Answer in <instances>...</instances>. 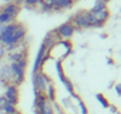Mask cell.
<instances>
[{
  "label": "cell",
  "mask_w": 121,
  "mask_h": 114,
  "mask_svg": "<svg viewBox=\"0 0 121 114\" xmlns=\"http://www.w3.org/2000/svg\"><path fill=\"white\" fill-rule=\"evenodd\" d=\"M46 97L50 103H56V98H57V90H56V86L54 83H50L47 84V88H46Z\"/></svg>",
  "instance_id": "obj_12"
},
{
  "label": "cell",
  "mask_w": 121,
  "mask_h": 114,
  "mask_svg": "<svg viewBox=\"0 0 121 114\" xmlns=\"http://www.w3.org/2000/svg\"><path fill=\"white\" fill-rule=\"evenodd\" d=\"M107 63H108V64H114V60L111 59V57H108V59H107Z\"/></svg>",
  "instance_id": "obj_23"
},
{
  "label": "cell",
  "mask_w": 121,
  "mask_h": 114,
  "mask_svg": "<svg viewBox=\"0 0 121 114\" xmlns=\"http://www.w3.org/2000/svg\"><path fill=\"white\" fill-rule=\"evenodd\" d=\"M51 4H53V12H63L71 9L76 4V2L74 0H51Z\"/></svg>",
  "instance_id": "obj_11"
},
{
  "label": "cell",
  "mask_w": 121,
  "mask_h": 114,
  "mask_svg": "<svg viewBox=\"0 0 121 114\" xmlns=\"http://www.w3.org/2000/svg\"><path fill=\"white\" fill-rule=\"evenodd\" d=\"M0 83H2L4 87L7 84L13 83V76H12V70H10L9 64H3L0 67Z\"/></svg>",
  "instance_id": "obj_10"
},
{
  "label": "cell",
  "mask_w": 121,
  "mask_h": 114,
  "mask_svg": "<svg viewBox=\"0 0 121 114\" xmlns=\"http://www.w3.org/2000/svg\"><path fill=\"white\" fill-rule=\"evenodd\" d=\"M76 101H77V104H78V108H80L81 114H88V108H87L86 103H84V101L81 100V97H80V98H77Z\"/></svg>",
  "instance_id": "obj_17"
},
{
  "label": "cell",
  "mask_w": 121,
  "mask_h": 114,
  "mask_svg": "<svg viewBox=\"0 0 121 114\" xmlns=\"http://www.w3.org/2000/svg\"><path fill=\"white\" fill-rule=\"evenodd\" d=\"M108 108H110V110H111V113H112V114H115V113H117V111H118V108H117V107H115V105H112V104H111V105H110V107H108Z\"/></svg>",
  "instance_id": "obj_21"
},
{
  "label": "cell",
  "mask_w": 121,
  "mask_h": 114,
  "mask_svg": "<svg viewBox=\"0 0 121 114\" xmlns=\"http://www.w3.org/2000/svg\"><path fill=\"white\" fill-rule=\"evenodd\" d=\"M22 3L24 4V7H26L27 10H33V9L37 7L39 0H22Z\"/></svg>",
  "instance_id": "obj_14"
},
{
  "label": "cell",
  "mask_w": 121,
  "mask_h": 114,
  "mask_svg": "<svg viewBox=\"0 0 121 114\" xmlns=\"http://www.w3.org/2000/svg\"><path fill=\"white\" fill-rule=\"evenodd\" d=\"M95 2H98V3H104V4H107L110 0H95Z\"/></svg>",
  "instance_id": "obj_22"
},
{
  "label": "cell",
  "mask_w": 121,
  "mask_h": 114,
  "mask_svg": "<svg viewBox=\"0 0 121 114\" xmlns=\"http://www.w3.org/2000/svg\"><path fill=\"white\" fill-rule=\"evenodd\" d=\"M4 56H6V47L3 44H0V60H2Z\"/></svg>",
  "instance_id": "obj_20"
},
{
  "label": "cell",
  "mask_w": 121,
  "mask_h": 114,
  "mask_svg": "<svg viewBox=\"0 0 121 114\" xmlns=\"http://www.w3.org/2000/svg\"><path fill=\"white\" fill-rule=\"evenodd\" d=\"M31 81H33V90H34V91L46 93L47 81H46V73H43V70L33 73V74H31Z\"/></svg>",
  "instance_id": "obj_7"
},
{
  "label": "cell",
  "mask_w": 121,
  "mask_h": 114,
  "mask_svg": "<svg viewBox=\"0 0 121 114\" xmlns=\"http://www.w3.org/2000/svg\"><path fill=\"white\" fill-rule=\"evenodd\" d=\"M12 22H14L10 16H7L6 13H3L2 10H0V24L2 26H6V24H9V23H12Z\"/></svg>",
  "instance_id": "obj_15"
},
{
  "label": "cell",
  "mask_w": 121,
  "mask_h": 114,
  "mask_svg": "<svg viewBox=\"0 0 121 114\" xmlns=\"http://www.w3.org/2000/svg\"><path fill=\"white\" fill-rule=\"evenodd\" d=\"M51 57V53L50 50L47 48L46 44H40L39 47V51H37V56H36V60H34V64H33V73L36 71H41L43 70V66L48 61V59Z\"/></svg>",
  "instance_id": "obj_2"
},
{
  "label": "cell",
  "mask_w": 121,
  "mask_h": 114,
  "mask_svg": "<svg viewBox=\"0 0 121 114\" xmlns=\"http://www.w3.org/2000/svg\"><path fill=\"white\" fill-rule=\"evenodd\" d=\"M3 13H6L7 16H10L13 20H16L17 19V16L20 14V12H22V3H19V2H12V3H7V4H4L2 9Z\"/></svg>",
  "instance_id": "obj_9"
},
{
  "label": "cell",
  "mask_w": 121,
  "mask_h": 114,
  "mask_svg": "<svg viewBox=\"0 0 121 114\" xmlns=\"http://www.w3.org/2000/svg\"><path fill=\"white\" fill-rule=\"evenodd\" d=\"M2 114H3V113H2ZM14 114H22V113H20V111H17V113H14Z\"/></svg>",
  "instance_id": "obj_26"
},
{
  "label": "cell",
  "mask_w": 121,
  "mask_h": 114,
  "mask_svg": "<svg viewBox=\"0 0 121 114\" xmlns=\"http://www.w3.org/2000/svg\"><path fill=\"white\" fill-rule=\"evenodd\" d=\"M3 2H4V3L7 4V3H12V2H14V0H3Z\"/></svg>",
  "instance_id": "obj_25"
},
{
  "label": "cell",
  "mask_w": 121,
  "mask_h": 114,
  "mask_svg": "<svg viewBox=\"0 0 121 114\" xmlns=\"http://www.w3.org/2000/svg\"><path fill=\"white\" fill-rule=\"evenodd\" d=\"M4 97L7 100L9 104H13V105H17L19 101H20V90H19V86L16 84H7L4 87Z\"/></svg>",
  "instance_id": "obj_6"
},
{
  "label": "cell",
  "mask_w": 121,
  "mask_h": 114,
  "mask_svg": "<svg viewBox=\"0 0 121 114\" xmlns=\"http://www.w3.org/2000/svg\"><path fill=\"white\" fill-rule=\"evenodd\" d=\"M19 2H22V0H19Z\"/></svg>",
  "instance_id": "obj_27"
},
{
  "label": "cell",
  "mask_w": 121,
  "mask_h": 114,
  "mask_svg": "<svg viewBox=\"0 0 121 114\" xmlns=\"http://www.w3.org/2000/svg\"><path fill=\"white\" fill-rule=\"evenodd\" d=\"M90 13H91V14L95 17V20H97L98 23H101V24H105V23L108 22L110 16H111V13H110L107 4L98 3V2L94 3V6H93V9L90 10Z\"/></svg>",
  "instance_id": "obj_3"
},
{
  "label": "cell",
  "mask_w": 121,
  "mask_h": 114,
  "mask_svg": "<svg viewBox=\"0 0 121 114\" xmlns=\"http://www.w3.org/2000/svg\"><path fill=\"white\" fill-rule=\"evenodd\" d=\"M100 37H101V39H107L108 34H107V33H103V34H100Z\"/></svg>",
  "instance_id": "obj_24"
},
{
  "label": "cell",
  "mask_w": 121,
  "mask_h": 114,
  "mask_svg": "<svg viewBox=\"0 0 121 114\" xmlns=\"http://www.w3.org/2000/svg\"><path fill=\"white\" fill-rule=\"evenodd\" d=\"M27 63H29V59H23V60H19L16 63H10L9 64L10 70H12V76H13V84L22 86L24 83Z\"/></svg>",
  "instance_id": "obj_1"
},
{
  "label": "cell",
  "mask_w": 121,
  "mask_h": 114,
  "mask_svg": "<svg viewBox=\"0 0 121 114\" xmlns=\"http://www.w3.org/2000/svg\"><path fill=\"white\" fill-rule=\"evenodd\" d=\"M95 98H97V101H98V103H100L104 108H108V107L111 105L110 100H108V98H107L103 93H97V94H95Z\"/></svg>",
  "instance_id": "obj_13"
},
{
  "label": "cell",
  "mask_w": 121,
  "mask_h": 114,
  "mask_svg": "<svg viewBox=\"0 0 121 114\" xmlns=\"http://www.w3.org/2000/svg\"><path fill=\"white\" fill-rule=\"evenodd\" d=\"M56 31L61 40H70L73 37V34L76 33V27L70 22H66L63 24H60L58 27H56Z\"/></svg>",
  "instance_id": "obj_8"
},
{
  "label": "cell",
  "mask_w": 121,
  "mask_h": 114,
  "mask_svg": "<svg viewBox=\"0 0 121 114\" xmlns=\"http://www.w3.org/2000/svg\"><path fill=\"white\" fill-rule=\"evenodd\" d=\"M56 71H57V76H58V80L63 83V86L66 87V90L70 93V96L74 98L76 96H77V93L74 91V86H73V83L70 81V79L66 76V73H64V69H63V61L61 60H57L56 61Z\"/></svg>",
  "instance_id": "obj_4"
},
{
  "label": "cell",
  "mask_w": 121,
  "mask_h": 114,
  "mask_svg": "<svg viewBox=\"0 0 121 114\" xmlns=\"http://www.w3.org/2000/svg\"><path fill=\"white\" fill-rule=\"evenodd\" d=\"M6 105H7V100H6V97H4V96H0V113L4 110Z\"/></svg>",
  "instance_id": "obj_18"
},
{
  "label": "cell",
  "mask_w": 121,
  "mask_h": 114,
  "mask_svg": "<svg viewBox=\"0 0 121 114\" xmlns=\"http://www.w3.org/2000/svg\"><path fill=\"white\" fill-rule=\"evenodd\" d=\"M69 22H70V23L76 27V30H78V31H81V30H84V29H90L88 20H87V10H78V12H76V13L70 17Z\"/></svg>",
  "instance_id": "obj_5"
},
{
  "label": "cell",
  "mask_w": 121,
  "mask_h": 114,
  "mask_svg": "<svg viewBox=\"0 0 121 114\" xmlns=\"http://www.w3.org/2000/svg\"><path fill=\"white\" fill-rule=\"evenodd\" d=\"M114 90H115L117 96H118V97H121V83H117V84L114 86Z\"/></svg>",
  "instance_id": "obj_19"
},
{
  "label": "cell",
  "mask_w": 121,
  "mask_h": 114,
  "mask_svg": "<svg viewBox=\"0 0 121 114\" xmlns=\"http://www.w3.org/2000/svg\"><path fill=\"white\" fill-rule=\"evenodd\" d=\"M19 110H17V105H13V104H9L7 103V105L4 107V110L2 111L3 114H14V113H17Z\"/></svg>",
  "instance_id": "obj_16"
}]
</instances>
